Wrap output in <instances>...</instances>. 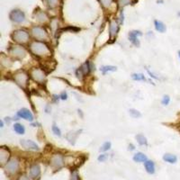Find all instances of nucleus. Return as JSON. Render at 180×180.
Segmentation results:
<instances>
[{"instance_id":"f257e3e1","label":"nucleus","mask_w":180,"mask_h":180,"mask_svg":"<svg viewBox=\"0 0 180 180\" xmlns=\"http://www.w3.org/2000/svg\"><path fill=\"white\" fill-rule=\"evenodd\" d=\"M30 50L35 56L40 57V58L50 57L52 53L50 48L48 47L46 43H44L43 42H38V41H35L31 43Z\"/></svg>"},{"instance_id":"f03ea898","label":"nucleus","mask_w":180,"mask_h":180,"mask_svg":"<svg viewBox=\"0 0 180 180\" xmlns=\"http://www.w3.org/2000/svg\"><path fill=\"white\" fill-rule=\"evenodd\" d=\"M12 38L15 42L24 44V43H26L29 41L30 36H29V34L25 30H16L13 33Z\"/></svg>"},{"instance_id":"7ed1b4c3","label":"nucleus","mask_w":180,"mask_h":180,"mask_svg":"<svg viewBox=\"0 0 180 180\" xmlns=\"http://www.w3.org/2000/svg\"><path fill=\"white\" fill-rule=\"evenodd\" d=\"M30 75L35 82L39 84H42L46 80V74L43 69H33L30 72Z\"/></svg>"},{"instance_id":"20e7f679","label":"nucleus","mask_w":180,"mask_h":180,"mask_svg":"<svg viewBox=\"0 0 180 180\" xmlns=\"http://www.w3.org/2000/svg\"><path fill=\"white\" fill-rule=\"evenodd\" d=\"M9 53L16 59H24L26 56V51L22 46L14 45L10 48Z\"/></svg>"},{"instance_id":"39448f33","label":"nucleus","mask_w":180,"mask_h":180,"mask_svg":"<svg viewBox=\"0 0 180 180\" xmlns=\"http://www.w3.org/2000/svg\"><path fill=\"white\" fill-rule=\"evenodd\" d=\"M14 79L18 86H21L22 88H25L28 82V75L24 71H20L14 75Z\"/></svg>"},{"instance_id":"423d86ee","label":"nucleus","mask_w":180,"mask_h":180,"mask_svg":"<svg viewBox=\"0 0 180 180\" xmlns=\"http://www.w3.org/2000/svg\"><path fill=\"white\" fill-rule=\"evenodd\" d=\"M19 167H20V164H19V160H18L17 159H12L6 165L5 168H6V171L7 172L8 174L14 175V174H16V173L18 172Z\"/></svg>"},{"instance_id":"0eeeda50","label":"nucleus","mask_w":180,"mask_h":180,"mask_svg":"<svg viewBox=\"0 0 180 180\" xmlns=\"http://www.w3.org/2000/svg\"><path fill=\"white\" fill-rule=\"evenodd\" d=\"M32 35L37 40H46L48 38V34L45 29L40 26H35L32 29Z\"/></svg>"},{"instance_id":"6e6552de","label":"nucleus","mask_w":180,"mask_h":180,"mask_svg":"<svg viewBox=\"0 0 180 180\" xmlns=\"http://www.w3.org/2000/svg\"><path fill=\"white\" fill-rule=\"evenodd\" d=\"M10 19L15 22V23H17V24H20V23H23L25 22V13L22 12L21 10H18V9H16V10H13L11 13H10Z\"/></svg>"},{"instance_id":"1a4fd4ad","label":"nucleus","mask_w":180,"mask_h":180,"mask_svg":"<svg viewBox=\"0 0 180 180\" xmlns=\"http://www.w3.org/2000/svg\"><path fill=\"white\" fill-rule=\"evenodd\" d=\"M20 144L24 149H25L27 150H33V151L39 150V146L31 140H21Z\"/></svg>"},{"instance_id":"9d476101","label":"nucleus","mask_w":180,"mask_h":180,"mask_svg":"<svg viewBox=\"0 0 180 180\" xmlns=\"http://www.w3.org/2000/svg\"><path fill=\"white\" fill-rule=\"evenodd\" d=\"M51 165L55 168H60L64 165V158L61 154H54L51 159Z\"/></svg>"},{"instance_id":"9b49d317","label":"nucleus","mask_w":180,"mask_h":180,"mask_svg":"<svg viewBox=\"0 0 180 180\" xmlns=\"http://www.w3.org/2000/svg\"><path fill=\"white\" fill-rule=\"evenodd\" d=\"M17 115L20 118H23L26 121H30V122L34 121V115H33L32 112L27 108H22L21 110H19Z\"/></svg>"},{"instance_id":"f8f14e48","label":"nucleus","mask_w":180,"mask_h":180,"mask_svg":"<svg viewBox=\"0 0 180 180\" xmlns=\"http://www.w3.org/2000/svg\"><path fill=\"white\" fill-rule=\"evenodd\" d=\"M9 158H10V151L5 147H2L0 149V163H1V165L4 166L5 164H7Z\"/></svg>"},{"instance_id":"ddd939ff","label":"nucleus","mask_w":180,"mask_h":180,"mask_svg":"<svg viewBox=\"0 0 180 180\" xmlns=\"http://www.w3.org/2000/svg\"><path fill=\"white\" fill-rule=\"evenodd\" d=\"M30 176L34 179H38L41 176V168L38 164H35L30 168Z\"/></svg>"},{"instance_id":"4468645a","label":"nucleus","mask_w":180,"mask_h":180,"mask_svg":"<svg viewBox=\"0 0 180 180\" xmlns=\"http://www.w3.org/2000/svg\"><path fill=\"white\" fill-rule=\"evenodd\" d=\"M142 34L140 31H132L129 34V40L133 43L135 46H139L140 45V42L138 40L139 36H141Z\"/></svg>"},{"instance_id":"2eb2a0df","label":"nucleus","mask_w":180,"mask_h":180,"mask_svg":"<svg viewBox=\"0 0 180 180\" xmlns=\"http://www.w3.org/2000/svg\"><path fill=\"white\" fill-rule=\"evenodd\" d=\"M118 29H119V26L116 21H112L110 23V27H109V33H110V37L111 38H114L116 35H117V32H118Z\"/></svg>"},{"instance_id":"dca6fc26","label":"nucleus","mask_w":180,"mask_h":180,"mask_svg":"<svg viewBox=\"0 0 180 180\" xmlns=\"http://www.w3.org/2000/svg\"><path fill=\"white\" fill-rule=\"evenodd\" d=\"M89 70H90L89 64H88L87 62L85 63V64H83V65H82V67L77 70V75H78V74H80V77H79V78H81V76H83V75H86V74H88V73H89Z\"/></svg>"},{"instance_id":"f3484780","label":"nucleus","mask_w":180,"mask_h":180,"mask_svg":"<svg viewBox=\"0 0 180 180\" xmlns=\"http://www.w3.org/2000/svg\"><path fill=\"white\" fill-rule=\"evenodd\" d=\"M35 19L40 22V23H45L48 21V16L45 13L43 12H38L36 15H35Z\"/></svg>"},{"instance_id":"a211bd4d","label":"nucleus","mask_w":180,"mask_h":180,"mask_svg":"<svg viewBox=\"0 0 180 180\" xmlns=\"http://www.w3.org/2000/svg\"><path fill=\"white\" fill-rule=\"evenodd\" d=\"M133 160L135 162H146L147 161V157L141 152H138L133 156Z\"/></svg>"},{"instance_id":"6ab92c4d","label":"nucleus","mask_w":180,"mask_h":180,"mask_svg":"<svg viewBox=\"0 0 180 180\" xmlns=\"http://www.w3.org/2000/svg\"><path fill=\"white\" fill-rule=\"evenodd\" d=\"M144 165H145L146 171L148 172V173H150V174H153V173H154L155 165H154V163L152 162V161H150V160H147V161L144 163Z\"/></svg>"},{"instance_id":"aec40b11","label":"nucleus","mask_w":180,"mask_h":180,"mask_svg":"<svg viewBox=\"0 0 180 180\" xmlns=\"http://www.w3.org/2000/svg\"><path fill=\"white\" fill-rule=\"evenodd\" d=\"M163 159L166 161V162H168V163H176L177 162V160H178V158L175 156V155H172V154H165L163 156Z\"/></svg>"},{"instance_id":"412c9836","label":"nucleus","mask_w":180,"mask_h":180,"mask_svg":"<svg viewBox=\"0 0 180 180\" xmlns=\"http://www.w3.org/2000/svg\"><path fill=\"white\" fill-rule=\"evenodd\" d=\"M155 24V28H156V30L158 31V32H159V33H164L165 31H166V25L163 24L162 22H160V21H158V20H156L154 22Z\"/></svg>"},{"instance_id":"4be33fe9","label":"nucleus","mask_w":180,"mask_h":180,"mask_svg":"<svg viewBox=\"0 0 180 180\" xmlns=\"http://www.w3.org/2000/svg\"><path fill=\"white\" fill-rule=\"evenodd\" d=\"M14 130H15L16 132H17L18 134H24L25 132V129L24 127V125L21 124V123H15Z\"/></svg>"},{"instance_id":"5701e85b","label":"nucleus","mask_w":180,"mask_h":180,"mask_svg":"<svg viewBox=\"0 0 180 180\" xmlns=\"http://www.w3.org/2000/svg\"><path fill=\"white\" fill-rule=\"evenodd\" d=\"M117 68L114 67V66H102L100 68V71L103 72V74H105L107 72H113V71H116Z\"/></svg>"},{"instance_id":"b1692460","label":"nucleus","mask_w":180,"mask_h":180,"mask_svg":"<svg viewBox=\"0 0 180 180\" xmlns=\"http://www.w3.org/2000/svg\"><path fill=\"white\" fill-rule=\"evenodd\" d=\"M136 140H137L138 143L140 145H147V139L144 135L138 134V135H136Z\"/></svg>"},{"instance_id":"393cba45","label":"nucleus","mask_w":180,"mask_h":180,"mask_svg":"<svg viewBox=\"0 0 180 180\" xmlns=\"http://www.w3.org/2000/svg\"><path fill=\"white\" fill-rule=\"evenodd\" d=\"M132 78L133 80H136V81H145L146 80L144 75H143V74H141V73L132 74Z\"/></svg>"},{"instance_id":"a878e982","label":"nucleus","mask_w":180,"mask_h":180,"mask_svg":"<svg viewBox=\"0 0 180 180\" xmlns=\"http://www.w3.org/2000/svg\"><path fill=\"white\" fill-rule=\"evenodd\" d=\"M46 3H47V5H48L49 7L54 8V7H56L59 6L60 0H46Z\"/></svg>"},{"instance_id":"bb28decb","label":"nucleus","mask_w":180,"mask_h":180,"mask_svg":"<svg viewBox=\"0 0 180 180\" xmlns=\"http://www.w3.org/2000/svg\"><path fill=\"white\" fill-rule=\"evenodd\" d=\"M129 113H130V115H131L132 117H133V118H139V117L141 116V113L138 111V110H136V109H130V110H129Z\"/></svg>"},{"instance_id":"cd10ccee","label":"nucleus","mask_w":180,"mask_h":180,"mask_svg":"<svg viewBox=\"0 0 180 180\" xmlns=\"http://www.w3.org/2000/svg\"><path fill=\"white\" fill-rule=\"evenodd\" d=\"M111 148V142L110 141H106L104 142L103 145L100 148V151H107L108 150H110Z\"/></svg>"},{"instance_id":"c85d7f7f","label":"nucleus","mask_w":180,"mask_h":180,"mask_svg":"<svg viewBox=\"0 0 180 180\" xmlns=\"http://www.w3.org/2000/svg\"><path fill=\"white\" fill-rule=\"evenodd\" d=\"M132 3V0H118V5L120 7H124Z\"/></svg>"},{"instance_id":"c756f323","label":"nucleus","mask_w":180,"mask_h":180,"mask_svg":"<svg viewBox=\"0 0 180 180\" xmlns=\"http://www.w3.org/2000/svg\"><path fill=\"white\" fill-rule=\"evenodd\" d=\"M52 132H53V133H54L55 135H57V136H59V137L61 136V132H60V128H59L58 126H56L55 124L52 126Z\"/></svg>"},{"instance_id":"7c9ffc66","label":"nucleus","mask_w":180,"mask_h":180,"mask_svg":"<svg viewBox=\"0 0 180 180\" xmlns=\"http://www.w3.org/2000/svg\"><path fill=\"white\" fill-rule=\"evenodd\" d=\"M100 2H101L102 6H103L104 7H105V8L109 7L112 4V0H100Z\"/></svg>"},{"instance_id":"2f4dec72","label":"nucleus","mask_w":180,"mask_h":180,"mask_svg":"<svg viewBox=\"0 0 180 180\" xmlns=\"http://www.w3.org/2000/svg\"><path fill=\"white\" fill-rule=\"evenodd\" d=\"M169 102H170V97L168 95H164L162 98V101H161L163 105H168Z\"/></svg>"},{"instance_id":"473e14b6","label":"nucleus","mask_w":180,"mask_h":180,"mask_svg":"<svg viewBox=\"0 0 180 180\" xmlns=\"http://www.w3.org/2000/svg\"><path fill=\"white\" fill-rule=\"evenodd\" d=\"M107 159H108V155L102 154L98 157V159H98V161H100V162H104Z\"/></svg>"},{"instance_id":"72a5a7b5","label":"nucleus","mask_w":180,"mask_h":180,"mask_svg":"<svg viewBox=\"0 0 180 180\" xmlns=\"http://www.w3.org/2000/svg\"><path fill=\"white\" fill-rule=\"evenodd\" d=\"M70 180H78V175H77V171L72 172V174H71V178H70Z\"/></svg>"},{"instance_id":"f704fd0d","label":"nucleus","mask_w":180,"mask_h":180,"mask_svg":"<svg viewBox=\"0 0 180 180\" xmlns=\"http://www.w3.org/2000/svg\"><path fill=\"white\" fill-rule=\"evenodd\" d=\"M18 180H30V178H29L26 175H21V176L19 177Z\"/></svg>"},{"instance_id":"c9c22d12","label":"nucleus","mask_w":180,"mask_h":180,"mask_svg":"<svg viewBox=\"0 0 180 180\" xmlns=\"http://www.w3.org/2000/svg\"><path fill=\"white\" fill-rule=\"evenodd\" d=\"M68 98V95H67V94L66 93H62V95H61V99H63V100H66Z\"/></svg>"},{"instance_id":"e433bc0d","label":"nucleus","mask_w":180,"mask_h":180,"mask_svg":"<svg viewBox=\"0 0 180 180\" xmlns=\"http://www.w3.org/2000/svg\"><path fill=\"white\" fill-rule=\"evenodd\" d=\"M122 22H123V13L121 12V23H122Z\"/></svg>"},{"instance_id":"4c0bfd02","label":"nucleus","mask_w":180,"mask_h":180,"mask_svg":"<svg viewBox=\"0 0 180 180\" xmlns=\"http://www.w3.org/2000/svg\"><path fill=\"white\" fill-rule=\"evenodd\" d=\"M129 150H134V146L133 145H129Z\"/></svg>"},{"instance_id":"58836bf2","label":"nucleus","mask_w":180,"mask_h":180,"mask_svg":"<svg viewBox=\"0 0 180 180\" xmlns=\"http://www.w3.org/2000/svg\"><path fill=\"white\" fill-rule=\"evenodd\" d=\"M1 127H4V122L1 121Z\"/></svg>"},{"instance_id":"ea45409f","label":"nucleus","mask_w":180,"mask_h":180,"mask_svg":"<svg viewBox=\"0 0 180 180\" xmlns=\"http://www.w3.org/2000/svg\"><path fill=\"white\" fill-rule=\"evenodd\" d=\"M178 56H179V59H180V52H178Z\"/></svg>"},{"instance_id":"a19ab883","label":"nucleus","mask_w":180,"mask_h":180,"mask_svg":"<svg viewBox=\"0 0 180 180\" xmlns=\"http://www.w3.org/2000/svg\"><path fill=\"white\" fill-rule=\"evenodd\" d=\"M178 16L180 17V12H178Z\"/></svg>"}]
</instances>
